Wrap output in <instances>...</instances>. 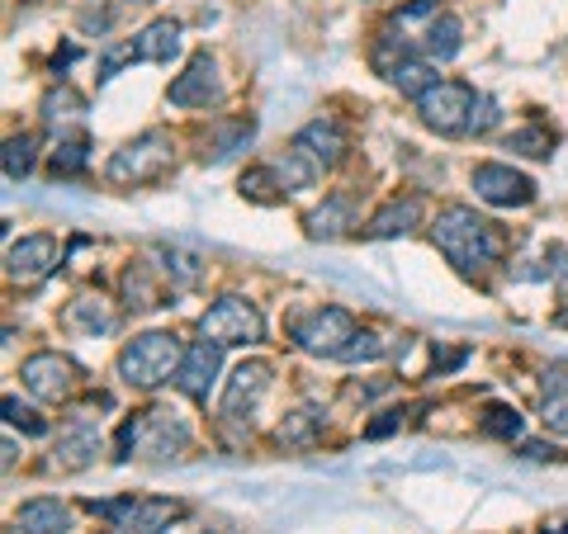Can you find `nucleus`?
I'll return each mask as SVG.
<instances>
[{"mask_svg": "<svg viewBox=\"0 0 568 534\" xmlns=\"http://www.w3.org/2000/svg\"><path fill=\"white\" fill-rule=\"evenodd\" d=\"M432 237H436V251L446 256L455 270H465V275L484 270V265H493L497 251H503V242H497L493 223H488V218H478V213L465 208V204L440 208V213H436Z\"/></svg>", "mask_w": 568, "mask_h": 534, "instance_id": "f257e3e1", "label": "nucleus"}, {"mask_svg": "<svg viewBox=\"0 0 568 534\" xmlns=\"http://www.w3.org/2000/svg\"><path fill=\"white\" fill-rule=\"evenodd\" d=\"M190 444V425L175 417V412H133L129 421L119 425V440H114V459H133V454H148V459H181Z\"/></svg>", "mask_w": 568, "mask_h": 534, "instance_id": "f03ea898", "label": "nucleus"}, {"mask_svg": "<svg viewBox=\"0 0 568 534\" xmlns=\"http://www.w3.org/2000/svg\"><path fill=\"white\" fill-rule=\"evenodd\" d=\"M181 360H185V346L171 331H142L119 350V373L133 388H162L166 379H175Z\"/></svg>", "mask_w": 568, "mask_h": 534, "instance_id": "7ed1b4c3", "label": "nucleus"}, {"mask_svg": "<svg viewBox=\"0 0 568 534\" xmlns=\"http://www.w3.org/2000/svg\"><path fill=\"white\" fill-rule=\"evenodd\" d=\"M355 331H361V327H355V317L346 308H313L304 317H294V327H290L298 350L327 355V360H342L346 346L355 341Z\"/></svg>", "mask_w": 568, "mask_h": 534, "instance_id": "20e7f679", "label": "nucleus"}, {"mask_svg": "<svg viewBox=\"0 0 568 534\" xmlns=\"http://www.w3.org/2000/svg\"><path fill=\"white\" fill-rule=\"evenodd\" d=\"M171 166V137L162 129H148L142 137L133 142H123V147L114 152V162H110V185H148L156 181Z\"/></svg>", "mask_w": 568, "mask_h": 534, "instance_id": "39448f33", "label": "nucleus"}, {"mask_svg": "<svg viewBox=\"0 0 568 534\" xmlns=\"http://www.w3.org/2000/svg\"><path fill=\"white\" fill-rule=\"evenodd\" d=\"M200 336H209V341L219 346H256L265 336V322H261V308L246 298H219L213 308L200 317Z\"/></svg>", "mask_w": 568, "mask_h": 534, "instance_id": "423d86ee", "label": "nucleus"}, {"mask_svg": "<svg viewBox=\"0 0 568 534\" xmlns=\"http://www.w3.org/2000/svg\"><path fill=\"white\" fill-rule=\"evenodd\" d=\"M20 379H24V388L33 398L67 402L81 388V369L71 364L67 355H58V350H39V355H29V360L20 364Z\"/></svg>", "mask_w": 568, "mask_h": 534, "instance_id": "0eeeda50", "label": "nucleus"}, {"mask_svg": "<svg viewBox=\"0 0 568 534\" xmlns=\"http://www.w3.org/2000/svg\"><path fill=\"white\" fill-rule=\"evenodd\" d=\"M474 91L465 81H436L432 91H426L417 100V114L426 129H436V133H459V129H469V110H474Z\"/></svg>", "mask_w": 568, "mask_h": 534, "instance_id": "6e6552de", "label": "nucleus"}, {"mask_svg": "<svg viewBox=\"0 0 568 534\" xmlns=\"http://www.w3.org/2000/svg\"><path fill=\"white\" fill-rule=\"evenodd\" d=\"M469 185H474L478 199L493 204V208H526L530 199H536V181H530V175H521V171H511V166H503V162L474 166Z\"/></svg>", "mask_w": 568, "mask_h": 534, "instance_id": "1a4fd4ad", "label": "nucleus"}, {"mask_svg": "<svg viewBox=\"0 0 568 534\" xmlns=\"http://www.w3.org/2000/svg\"><path fill=\"white\" fill-rule=\"evenodd\" d=\"M166 100L175 110H209V104L223 100V76H219V62L209 58V52H194L185 62V71L171 81Z\"/></svg>", "mask_w": 568, "mask_h": 534, "instance_id": "9d476101", "label": "nucleus"}, {"mask_svg": "<svg viewBox=\"0 0 568 534\" xmlns=\"http://www.w3.org/2000/svg\"><path fill=\"white\" fill-rule=\"evenodd\" d=\"M219 369H223V346L200 336L194 346H185V360H181V369H175V388L194 402H209L213 383H219Z\"/></svg>", "mask_w": 568, "mask_h": 534, "instance_id": "9b49d317", "label": "nucleus"}, {"mask_svg": "<svg viewBox=\"0 0 568 534\" xmlns=\"http://www.w3.org/2000/svg\"><path fill=\"white\" fill-rule=\"evenodd\" d=\"M58 260H62L58 237L33 233V237H20L6 251V275H10V284H39V279H48L52 270H58Z\"/></svg>", "mask_w": 568, "mask_h": 534, "instance_id": "f8f14e48", "label": "nucleus"}, {"mask_svg": "<svg viewBox=\"0 0 568 534\" xmlns=\"http://www.w3.org/2000/svg\"><path fill=\"white\" fill-rule=\"evenodd\" d=\"M265 393H271V364L265 360L237 364L233 379H227V393H223V417L227 421H252V412L261 407Z\"/></svg>", "mask_w": 568, "mask_h": 534, "instance_id": "ddd939ff", "label": "nucleus"}, {"mask_svg": "<svg viewBox=\"0 0 568 534\" xmlns=\"http://www.w3.org/2000/svg\"><path fill=\"white\" fill-rule=\"evenodd\" d=\"M104 450V440L95 425H67V431L58 435V450H52V469H62V473H77V469H91L95 459Z\"/></svg>", "mask_w": 568, "mask_h": 534, "instance_id": "4468645a", "label": "nucleus"}, {"mask_svg": "<svg viewBox=\"0 0 568 534\" xmlns=\"http://www.w3.org/2000/svg\"><path fill=\"white\" fill-rule=\"evenodd\" d=\"M294 147H304L317 166H336V162L346 156V133L336 129L332 119H313V123H304V129H298Z\"/></svg>", "mask_w": 568, "mask_h": 534, "instance_id": "2eb2a0df", "label": "nucleus"}, {"mask_svg": "<svg viewBox=\"0 0 568 534\" xmlns=\"http://www.w3.org/2000/svg\"><path fill=\"white\" fill-rule=\"evenodd\" d=\"M14 525H20V534H71V511L58 496H33L14 511Z\"/></svg>", "mask_w": 568, "mask_h": 534, "instance_id": "dca6fc26", "label": "nucleus"}, {"mask_svg": "<svg viewBox=\"0 0 568 534\" xmlns=\"http://www.w3.org/2000/svg\"><path fill=\"white\" fill-rule=\"evenodd\" d=\"M133 48H138V62L171 66L175 58H181V24H175V20H152L133 39Z\"/></svg>", "mask_w": 568, "mask_h": 534, "instance_id": "f3484780", "label": "nucleus"}, {"mask_svg": "<svg viewBox=\"0 0 568 534\" xmlns=\"http://www.w3.org/2000/svg\"><path fill=\"white\" fill-rule=\"evenodd\" d=\"M417 223H422V199H417V194H407V199L384 204V208L375 213V218H369L365 233L375 237V242H388V237H407Z\"/></svg>", "mask_w": 568, "mask_h": 534, "instance_id": "a211bd4d", "label": "nucleus"}, {"mask_svg": "<svg viewBox=\"0 0 568 534\" xmlns=\"http://www.w3.org/2000/svg\"><path fill=\"white\" fill-rule=\"evenodd\" d=\"M304 227H308L313 242H336V237H346L355 227V208H351L346 194H332V199H323V208L308 213Z\"/></svg>", "mask_w": 568, "mask_h": 534, "instance_id": "6ab92c4d", "label": "nucleus"}, {"mask_svg": "<svg viewBox=\"0 0 568 534\" xmlns=\"http://www.w3.org/2000/svg\"><path fill=\"white\" fill-rule=\"evenodd\" d=\"M114 308L104 302L100 294H81L77 302H67V327H77V331H91V336H104V331H114Z\"/></svg>", "mask_w": 568, "mask_h": 534, "instance_id": "aec40b11", "label": "nucleus"}, {"mask_svg": "<svg viewBox=\"0 0 568 534\" xmlns=\"http://www.w3.org/2000/svg\"><path fill=\"white\" fill-rule=\"evenodd\" d=\"M252 137H256V119H227L213 129L209 137V147H213V162H227V156H237L252 147Z\"/></svg>", "mask_w": 568, "mask_h": 534, "instance_id": "412c9836", "label": "nucleus"}, {"mask_svg": "<svg viewBox=\"0 0 568 534\" xmlns=\"http://www.w3.org/2000/svg\"><path fill=\"white\" fill-rule=\"evenodd\" d=\"M459 48H465V24H459L455 14H440V20L426 29V52H432L436 62H450Z\"/></svg>", "mask_w": 568, "mask_h": 534, "instance_id": "4be33fe9", "label": "nucleus"}, {"mask_svg": "<svg viewBox=\"0 0 568 534\" xmlns=\"http://www.w3.org/2000/svg\"><path fill=\"white\" fill-rule=\"evenodd\" d=\"M275 171H280V181H284V194H290V189H308V185L317 181V171H323V166H317L304 147H290V152H284V162H280Z\"/></svg>", "mask_w": 568, "mask_h": 534, "instance_id": "5701e85b", "label": "nucleus"}, {"mask_svg": "<svg viewBox=\"0 0 568 534\" xmlns=\"http://www.w3.org/2000/svg\"><path fill=\"white\" fill-rule=\"evenodd\" d=\"M85 152H91V142H85L81 133H77V137H62L58 147H52V156H48L52 175H62V181H71V175H81V171H85Z\"/></svg>", "mask_w": 568, "mask_h": 534, "instance_id": "b1692460", "label": "nucleus"}, {"mask_svg": "<svg viewBox=\"0 0 568 534\" xmlns=\"http://www.w3.org/2000/svg\"><path fill=\"white\" fill-rule=\"evenodd\" d=\"M388 81H394L403 95L422 100V95H426V91H432V85H436V66H432V62H422V58H407V62L394 71V76H388Z\"/></svg>", "mask_w": 568, "mask_h": 534, "instance_id": "393cba45", "label": "nucleus"}, {"mask_svg": "<svg viewBox=\"0 0 568 534\" xmlns=\"http://www.w3.org/2000/svg\"><path fill=\"white\" fill-rule=\"evenodd\" d=\"M162 270L171 275V284L175 289H194V284L204 279V265H200V256H190V251H181V246H166L162 251Z\"/></svg>", "mask_w": 568, "mask_h": 534, "instance_id": "a878e982", "label": "nucleus"}, {"mask_svg": "<svg viewBox=\"0 0 568 534\" xmlns=\"http://www.w3.org/2000/svg\"><path fill=\"white\" fill-rule=\"evenodd\" d=\"M123 298L129 308H156V284H152V265H129L123 270Z\"/></svg>", "mask_w": 568, "mask_h": 534, "instance_id": "bb28decb", "label": "nucleus"}, {"mask_svg": "<svg viewBox=\"0 0 568 534\" xmlns=\"http://www.w3.org/2000/svg\"><path fill=\"white\" fill-rule=\"evenodd\" d=\"M317 425H323V417H317L313 407H298V412H290L275 425V440L280 444H308L317 435Z\"/></svg>", "mask_w": 568, "mask_h": 534, "instance_id": "cd10ccee", "label": "nucleus"}, {"mask_svg": "<svg viewBox=\"0 0 568 534\" xmlns=\"http://www.w3.org/2000/svg\"><path fill=\"white\" fill-rule=\"evenodd\" d=\"M484 435H497V440H521V412L507 402H488L484 407Z\"/></svg>", "mask_w": 568, "mask_h": 534, "instance_id": "c85d7f7f", "label": "nucleus"}, {"mask_svg": "<svg viewBox=\"0 0 568 534\" xmlns=\"http://www.w3.org/2000/svg\"><path fill=\"white\" fill-rule=\"evenodd\" d=\"M246 199H256V204H275L280 199V189H284V181H280V171H271V166H252L242 175V185H237Z\"/></svg>", "mask_w": 568, "mask_h": 534, "instance_id": "c756f323", "label": "nucleus"}, {"mask_svg": "<svg viewBox=\"0 0 568 534\" xmlns=\"http://www.w3.org/2000/svg\"><path fill=\"white\" fill-rule=\"evenodd\" d=\"M85 114V100L71 91V85H58V91H48V100H43V119L58 129V123H71V119H81Z\"/></svg>", "mask_w": 568, "mask_h": 534, "instance_id": "7c9ffc66", "label": "nucleus"}, {"mask_svg": "<svg viewBox=\"0 0 568 534\" xmlns=\"http://www.w3.org/2000/svg\"><path fill=\"white\" fill-rule=\"evenodd\" d=\"M33 152H39V137L33 133H20L6 142V181H24L33 171Z\"/></svg>", "mask_w": 568, "mask_h": 534, "instance_id": "2f4dec72", "label": "nucleus"}, {"mask_svg": "<svg viewBox=\"0 0 568 534\" xmlns=\"http://www.w3.org/2000/svg\"><path fill=\"white\" fill-rule=\"evenodd\" d=\"M436 20H440L436 0H407V6L394 14V29H398V39L403 33H413V29H422V39H426V29H432Z\"/></svg>", "mask_w": 568, "mask_h": 534, "instance_id": "473e14b6", "label": "nucleus"}, {"mask_svg": "<svg viewBox=\"0 0 568 534\" xmlns=\"http://www.w3.org/2000/svg\"><path fill=\"white\" fill-rule=\"evenodd\" d=\"M507 152H521V156H536V162H545L549 152H555V133L545 129H521L507 137Z\"/></svg>", "mask_w": 568, "mask_h": 534, "instance_id": "72a5a7b5", "label": "nucleus"}, {"mask_svg": "<svg viewBox=\"0 0 568 534\" xmlns=\"http://www.w3.org/2000/svg\"><path fill=\"white\" fill-rule=\"evenodd\" d=\"M384 355H388V341H384L379 331H355V341L346 346L342 360L346 364H361V360H384Z\"/></svg>", "mask_w": 568, "mask_h": 534, "instance_id": "f704fd0d", "label": "nucleus"}, {"mask_svg": "<svg viewBox=\"0 0 568 534\" xmlns=\"http://www.w3.org/2000/svg\"><path fill=\"white\" fill-rule=\"evenodd\" d=\"M6 421L20 425V431H29V435H48V421L33 412V407H24L20 398H6Z\"/></svg>", "mask_w": 568, "mask_h": 534, "instance_id": "c9c22d12", "label": "nucleus"}, {"mask_svg": "<svg viewBox=\"0 0 568 534\" xmlns=\"http://www.w3.org/2000/svg\"><path fill=\"white\" fill-rule=\"evenodd\" d=\"M540 421H545V431H549V435H564V440H568V393L545 398Z\"/></svg>", "mask_w": 568, "mask_h": 534, "instance_id": "e433bc0d", "label": "nucleus"}, {"mask_svg": "<svg viewBox=\"0 0 568 534\" xmlns=\"http://www.w3.org/2000/svg\"><path fill=\"white\" fill-rule=\"evenodd\" d=\"M493 123H497V104H493L488 95H478V100H474V110H469V133L478 137V133H488Z\"/></svg>", "mask_w": 568, "mask_h": 534, "instance_id": "4c0bfd02", "label": "nucleus"}, {"mask_svg": "<svg viewBox=\"0 0 568 534\" xmlns=\"http://www.w3.org/2000/svg\"><path fill=\"white\" fill-rule=\"evenodd\" d=\"M398 425H403V407H394V412H379L375 421L365 425V435H369V440H384V435H394Z\"/></svg>", "mask_w": 568, "mask_h": 534, "instance_id": "58836bf2", "label": "nucleus"}, {"mask_svg": "<svg viewBox=\"0 0 568 534\" xmlns=\"http://www.w3.org/2000/svg\"><path fill=\"white\" fill-rule=\"evenodd\" d=\"M555 393H568V364H555L545 373V398H555Z\"/></svg>", "mask_w": 568, "mask_h": 534, "instance_id": "ea45409f", "label": "nucleus"}, {"mask_svg": "<svg viewBox=\"0 0 568 534\" xmlns=\"http://www.w3.org/2000/svg\"><path fill=\"white\" fill-rule=\"evenodd\" d=\"M549 260H555V284H559V289H568V246H555Z\"/></svg>", "mask_w": 568, "mask_h": 534, "instance_id": "a19ab883", "label": "nucleus"}, {"mask_svg": "<svg viewBox=\"0 0 568 534\" xmlns=\"http://www.w3.org/2000/svg\"><path fill=\"white\" fill-rule=\"evenodd\" d=\"M521 454H526V459H549L555 450H545V444H536V440H530V444H521Z\"/></svg>", "mask_w": 568, "mask_h": 534, "instance_id": "79ce46f5", "label": "nucleus"}, {"mask_svg": "<svg viewBox=\"0 0 568 534\" xmlns=\"http://www.w3.org/2000/svg\"><path fill=\"white\" fill-rule=\"evenodd\" d=\"M545 534H568V521H555V525H545Z\"/></svg>", "mask_w": 568, "mask_h": 534, "instance_id": "37998d69", "label": "nucleus"}, {"mask_svg": "<svg viewBox=\"0 0 568 534\" xmlns=\"http://www.w3.org/2000/svg\"><path fill=\"white\" fill-rule=\"evenodd\" d=\"M133 6H152V0H133Z\"/></svg>", "mask_w": 568, "mask_h": 534, "instance_id": "c03bdc74", "label": "nucleus"}]
</instances>
